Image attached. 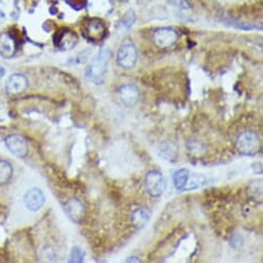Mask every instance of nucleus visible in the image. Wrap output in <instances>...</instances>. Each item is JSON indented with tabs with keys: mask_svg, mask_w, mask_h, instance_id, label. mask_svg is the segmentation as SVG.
Returning a JSON list of instances; mask_svg holds the SVG:
<instances>
[{
	"mask_svg": "<svg viewBox=\"0 0 263 263\" xmlns=\"http://www.w3.org/2000/svg\"><path fill=\"white\" fill-rule=\"evenodd\" d=\"M109 58L110 50L108 48H101L86 69V80L95 85L103 84Z\"/></svg>",
	"mask_w": 263,
	"mask_h": 263,
	"instance_id": "nucleus-1",
	"label": "nucleus"
},
{
	"mask_svg": "<svg viewBox=\"0 0 263 263\" xmlns=\"http://www.w3.org/2000/svg\"><path fill=\"white\" fill-rule=\"evenodd\" d=\"M204 177L193 174L188 170H180L174 175V184L179 191H190L204 184Z\"/></svg>",
	"mask_w": 263,
	"mask_h": 263,
	"instance_id": "nucleus-2",
	"label": "nucleus"
},
{
	"mask_svg": "<svg viewBox=\"0 0 263 263\" xmlns=\"http://www.w3.org/2000/svg\"><path fill=\"white\" fill-rule=\"evenodd\" d=\"M107 33V28L104 24V22L97 18L89 19L84 26V35L85 37L93 43L97 44L102 42Z\"/></svg>",
	"mask_w": 263,
	"mask_h": 263,
	"instance_id": "nucleus-3",
	"label": "nucleus"
},
{
	"mask_svg": "<svg viewBox=\"0 0 263 263\" xmlns=\"http://www.w3.org/2000/svg\"><path fill=\"white\" fill-rule=\"evenodd\" d=\"M138 62V50L133 44H124L118 51L117 63L122 68H134Z\"/></svg>",
	"mask_w": 263,
	"mask_h": 263,
	"instance_id": "nucleus-4",
	"label": "nucleus"
},
{
	"mask_svg": "<svg viewBox=\"0 0 263 263\" xmlns=\"http://www.w3.org/2000/svg\"><path fill=\"white\" fill-rule=\"evenodd\" d=\"M145 185L148 193L151 196L158 197L164 192L166 187V181L159 171H151L146 177Z\"/></svg>",
	"mask_w": 263,
	"mask_h": 263,
	"instance_id": "nucleus-5",
	"label": "nucleus"
},
{
	"mask_svg": "<svg viewBox=\"0 0 263 263\" xmlns=\"http://www.w3.org/2000/svg\"><path fill=\"white\" fill-rule=\"evenodd\" d=\"M236 147L242 155L252 156L255 155L260 148L258 137L253 133H245L240 135L236 142Z\"/></svg>",
	"mask_w": 263,
	"mask_h": 263,
	"instance_id": "nucleus-6",
	"label": "nucleus"
},
{
	"mask_svg": "<svg viewBox=\"0 0 263 263\" xmlns=\"http://www.w3.org/2000/svg\"><path fill=\"white\" fill-rule=\"evenodd\" d=\"M178 32L172 28H159L153 34L154 44L160 49H166L175 45L178 41Z\"/></svg>",
	"mask_w": 263,
	"mask_h": 263,
	"instance_id": "nucleus-7",
	"label": "nucleus"
},
{
	"mask_svg": "<svg viewBox=\"0 0 263 263\" xmlns=\"http://www.w3.org/2000/svg\"><path fill=\"white\" fill-rule=\"evenodd\" d=\"M7 148L13 153L15 156L24 158L28 154V145L24 138L18 135H12L6 140Z\"/></svg>",
	"mask_w": 263,
	"mask_h": 263,
	"instance_id": "nucleus-8",
	"label": "nucleus"
},
{
	"mask_svg": "<svg viewBox=\"0 0 263 263\" xmlns=\"http://www.w3.org/2000/svg\"><path fill=\"white\" fill-rule=\"evenodd\" d=\"M54 42L56 47L60 51L64 52V51L71 50L77 45L78 36L70 29H62L56 34Z\"/></svg>",
	"mask_w": 263,
	"mask_h": 263,
	"instance_id": "nucleus-9",
	"label": "nucleus"
},
{
	"mask_svg": "<svg viewBox=\"0 0 263 263\" xmlns=\"http://www.w3.org/2000/svg\"><path fill=\"white\" fill-rule=\"evenodd\" d=\"M24 201L28 210L36 212L44 206L46 202V196L41 189L31 188L25 193Z\"/></svg>",
	"mask_w": 263,
	"mask_h": 263,
	"instance_id": "nucleus-10",
	"label": "nucleus"
},
{
	"mask_svg": "<svg viewBox=\"0 0 263 263\" xmlns=\"http://www.w3.org/2000/svg\"><path fill=\"white\" fill-rule=\"evenodd\" d=\"M28 86V80L27 78L22 73H13L10 76V78L7 81V92L9 94L15 95L22 93L26 90Z\"/></svg>",
	"mask_w": 263,
	"mask_h": 263,
	"instance_id": "nucleus-11",
	"label": "nucleus"
},
{
	"mask_svg": "<svg viewBox=\"0 0 263 263\" xmlns=\"http://www.w3.org/2000/svg\"><path fill=\"white\" fill-rule=\"evenodd\" d=\"M119 97L127 106H134L140 99V91L135 85H124L119 89Z\"/></svg>",
	"mask_w": 263,
	"mask_h": 263,
	"instance_id": "nucleus-12",
	"label": "nucleus"
},
{
	"mask_svg": "<svg viewBox=\"0 0 263 263\" xmlns=\"http://www.w3.org/2000/svg\"><path fill=\"white\" fill-rule=\"evenodd\" d=\"M17 51V43L11 33L4 32L0 34V56L12 58Z\"/></svg>",
	"mask_w": 263,
	"mask_h": 263,
	"instance_id": "nucleus-13",
	"label": "nucleus"
},
{
	"mask_svg": "<svg viewBox=\"0 0 263 263\" xmlns=\"http://www.w3.org/2000/svg\"><path fill=\"white\" fill-rule=\"evenodd\" d=\"M66 212L68 217L76 223H80L85 215V209L83 203L77 198H70L66 202Z\"/></svg>",
	"mask_w": 263,
	"mask_h": 263,
	"instance_id": "nucleus-14",
	"label": "nucleus"
},
{
	"mask_svg": "<svg viewBox=\"0 0 263 263\" xmlns=\"http://www.w3.org/2000/svg\"><path fill=\"white\" fill-rule=\"evenodd\" d=\"M150 218H151V213L147 209L141 208L134 212L133 216H131V221H133L134 225L138 229H142L148 224Z\"/></svg>",
	"mask_w": 263,
	"mask_h": 263,
	"instance_id": "nucleus-15",
	"label": "nucleus"
},
{
	"mask_svg": "<svg viewBox=\"0 0 263 263\" xmlns=\"http://www.w3.org/2000/svg\"><path fill=\"white\" fill-rule=\"evenodd\" d=\"M17 10L15 0H0V17L3 16L5 19L13 17Z\"/></svg>",
	"mask_w": 263,
	"mask_h": 263,
	"instance_id": "nucleus-16",
	"label": "nucleus"
},
{
	"mask_svg": "<svg viewBox=\"0 0 263 263\" xmlns=\"http://www.w3.org/2000/svg\"><path fill=\"white\" fill-rule=\"evenodd\" d=\"M13 176V166L10 162L0 159V184H7Z\"/></svg>",
	"mask_w": 263,
	"mask_h": 263,
	"instance_id": "nucleus-17",
	"label": "nucleus"
},
{
	"mask_svg": "<svg viewBox=\"0 0 263 263\" xmlns=\"http://www.w3.org/2000/svg\"><path fill=\"white\" fill-rule=\"evenodd\" d=\"M89 8L95 13H107L111 9L109 0H90Z\"/></svg>",
	"mask_w": 263,
	"mask_h": 263,
	"instance_id": "nucleus-18",
	"label": "nucleus"
},
{
	"mask_svg": "<svg viewBox=\"0 0 263 263\" xmlns=\"http://www.w3.org/2000/svg\"><path fill=\"white\" fill-rule=\"evenodd\" d=\"M159 155L165 159H174L177 155V147L171 143H163L159 148Z\"/></svg>",
	"mask_w": 263,
	"mask_h": 263,
	"instance_id": "nucleus-19",
	"label": "nucleus"
},
{
	"mask_svg": "<svg viewBox=\"0 0 263 263\" xmlns=\"http://www.w3.org/2000/svg\"><path fill=\"white\" fill-rule=\"evenodd\" d=\"M136 22V14L134 12H128L124 18L121 20L118 28L122 31L129 30Z\"/></svg>",
	"mask_w": 263,
	"mask_h": 263,
	"instance_id": "nucleus-20",
	"label": "nucleus"
},
{
	"mask_svg": "<svg viewBox=\"0 0 263 263\" xmlns=\"http://www.w3.org/2000/svg\"><path fill=\"white\" fill-rule=\"evenodd\" d=\"M84 259H85V252L80 247H74L71 251L70 258H69L68 262L81 263L84 261Z\"/></svg>",
	"mask_w": 263,
	"mask_h": 263,
	"instance_id": "nucleus-21",
	"label": "nucleus"
},
{
	"mask_svg": "<svg viewBox=\"0 0 263 263\" xmlns=\"http://www.w3.org/2000/svg\"><path fill=\"white\" fill-rule=\"evenodd\" d=\"M242 237L240 236V235H234L233 237H232V240H231V245L233 246V247H235V248H238V247H240L241 245H242Z\"/></svg>",
	"mask_w": 263,
	"mask_h": 263,
	"instance_id": "nucleus-22",
	"label": "nucleus"
},
{
	"mask_svg": "<svg viewBox=\"0 0 263 263\" xmlns=\"http://www.w3.org/2000/svg\"><path fill=\"white\" fill-rule=\"evenodd\" d=\"M170 3L175 6H183L186 3V0H170Z\"/></svg>",
	"mask_w": 263,
	"mask_h": 263,
	"instance_id": "nucleus-23",
	"label": "nucleus"
},
{
	"mask_svg": "<svg viewBox=\"0 0 263 263\" xmlns=\"http://www.w3.org/2000/svg\"><path fill=\"white\" fill-rule=\"evenodd\" d=\"M5 73H6L5 68H4L2 65H0V82H2V80H3L4 76H5Z\"/></svg>",
	"mask_w": 263,
	"mask_h": 263,
	"instance_id": "nucleus-24",
	"label": "nucleus"
},
{
	"mask_svg": "<svg viewBox=\"0 0 263 263\" xmlns=\"http://www.w3.org/2000/svg\"><path fill=\"white\" fill-rule=\"evenodd\" d=\"M126 262H141V260L134 257V258H128V259L126 260Z\"/></svg>",
	"mask_w": 263,
	"mask_h": 263,
	"instance_id": "nucleus-25",
	"label": "nucleus"
}]
</instances>
